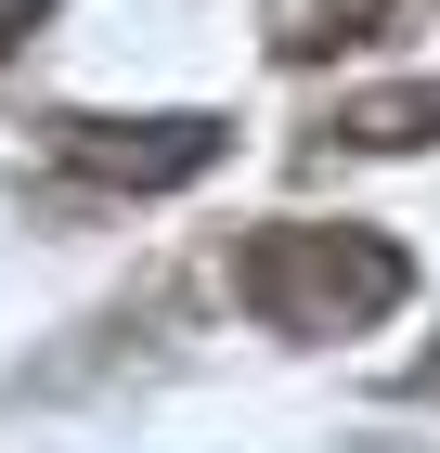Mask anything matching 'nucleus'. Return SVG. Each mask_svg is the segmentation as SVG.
<instances>
[{"mask_svg": "<svg viewBox=\"0 0 440 453\" xmlns=\"http://www.w3.org/2000/svg\"><path fill=\"white\" fill-rule=\"evenodd\" d=\"M66 156L91 181H130V195H169V181L220 169V117H143V130H117V117H66Z\"/></svg>", "mask_w": 440, "mask_h": 453, "instance_id": "f03ea898", "label": "nucleus"}, {"mask_svg": "<svg viewBox=\"0 0 440 453\" xmlns=\"http://www.w3.org/2000/svg\"><path fill=\"white\" fill-rule=\"evenodd\" d=\"M402 285H414V259L389 234H311V220L246 234V259H234V298L272 337H363L375 311H402Z\"/></svg>", "mask_w": 440, "mask_h": 453, "instance_id": "f257e3e1", "label": "nucleus"}, {"mask_svg": "<svg viewBox=\"0 0 440 453\" xmlns=\"http://www.w3.org/2000/svg\"><path fill=\"white\" fill-rule=\"evenodd\" d=\"M39 13H52V0H0V52H13V39H27Z\"/></svg>", "mask_w": 440, "mask_h": 453, "instance_id": "39448f33", "label": "nucleus"}, {"mask_svg": "<svg viewBox=\"0 0 440 453\" xmlns=\"http://www.w3.org/2000/svg\"><path fill=\"white\" fill-rule=\"evenodd\" d=\"M440 130V78L428 91H363V104H337V142H363V156H402V142Z\"/></svg>", "mask_w": 440, "mask_h": 453, "instance_id": "20e7f679", "label": "nucleus"}, {"mask_svg": "<svg viewBox=\"0 0 440 453\" xmlns=\"http://www.w3.org/2000/svg\"><path fill=\"white\" fill-rule=\"evenodd\" d=\"M259 27H272V52H285V65H324V52H350V39L389 27V0H272Z\"/></svg>", "mask_w": 440, "mask_h": 453, "instance_id": "7ed1b4c3", "label": "nucleus"}, {"mask_svg": "<svg viewBox=\"0 0 440 453\" xmlns=\"http://www.w3.org/2000/svg\"><path fill=\"white\" fill-rule=\"evenodd\" d=\"M428 388H440V349H428Z\"/></svg>", "mask_w": 440, "mask_h": 453, "instance_id": "423d86ee", "label": "nucleus"}]
</instances>
